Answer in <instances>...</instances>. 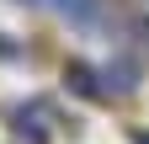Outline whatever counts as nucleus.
I'll list each match as a JSON object with an SVG mask.
<instances>
[{
  "label": "nucleus",
  "instance_id": "f257e3e1",
  "mask_svg": "<svg viewBox=\"0 0 149 144\" xmlns=\"http://www.w3.org/2000/svg\"><path fill=\"white\" fill-rule=\"evenodd\" d=\"M101 80H107V96H133L139 91V69L128 64V59H112L101 69Z\"/></svg>",
  "mask_w": 149,
  "mask_h": 144
},
{
  "label": "nucleus",
  "instance_id": "f03ea898",
  "mask_svg": "<svg viewBox=\"0 0 149 144\" xmlns=\"http://www.w3.org/2000/svg\"><path fill=\"white\" fill-rule=\"evenodd\" d=\"M69 85H74V91H85V96H107L101 85H96V75H91L85 64H69Z\"/></svg>",
  "mask_w": 149,
  "mask_h": 144
}]
</instances>
